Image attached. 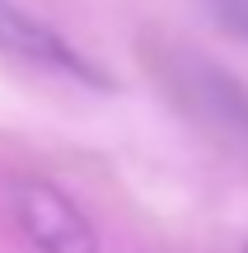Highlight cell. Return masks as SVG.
I'll use <instances>...</instances> for the list:
<instances>
[{
  "label": "cell",
  "mask_w": 248,
  "mask_h": 253,
  "mask_svg": "<svg viewBox=\"0 0 248 253\" xmlns=\"http://www.w3.org/2000/svg\"><path fill=\"white\" fill-rule=\"evenodd\" d=\"M9 211L37 253H99L89 216L47 178H19L9 188Z\"/></svg>",
  "instance_id": "obj_1"
},
{
  "label": "cell",
  "mask_w": 248,
  "mask_h": 253,
  "mask_svg": "<svg viewBox=\"0 0 248 253\" xmlns=\"http://www.w3.org/2000/svg\"><path fill=\"white\" fill-rule=\"evenodd\" d=\"M159 75H164L169 94L187 103V113H197L202 122L220 126V131L248 136V89L239 80H230L220 66L202 61L192 52H164Z\"/></svg>",
  "instance_id": "obj_3"
},
{
  "label": "cell",
  "mask_w": 248,
  "mask_h": 253,
  "mask_svg": "<svg viewBox=\"0 0 248 253\" xmlns=\"http://www.w3.org/2000/svg\"><path fill=\"white\" fill-rule=\"evenodd\" d=\"M0 52L14 56V61H24V66H33V71L75 80V84H94V89L108 84V75H103L71 38H61L52 24H42L37 14H28L19 0H0Z\"/></svg>",
  "instance_id": "obj_2"
},
{
  "label": "cell",
  "mask_w": 248,
  "mask_h": 253,
  "mask_svg": "<svg viewBox=\"0 0 248 253\" xmlns=\"http://www.w3.org/2000/svg\"><path fill=\"white\" fill-rule=\"evenodd\" d=\"M211 5V19L234 38H248V0H206Z\"/></svg>",
  "instance_id": "obj_4"
}]
</instances>
